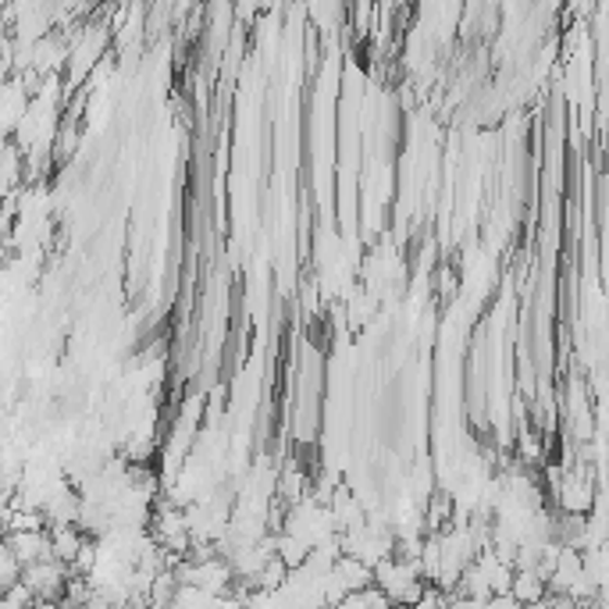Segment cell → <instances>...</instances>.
Masks as SVG:
<instances>
[{
    "label": "cell",
    "instance_id": "7a4b0ae2",
    "mask_svg": "<svg viewBox=\"0 0 609 609\" xmlns=\"http://www.w3.org/2000/svg\"><path fill=\"white\" fill-rule=\"evenodd\" d=\"M0 527H4V513H0Z\"/></svg>",
    "mask_w": 609,
    "mask_h": 609
},
{
    "label": "cell",
    "instance_id": "6da1fadb",
    "mask_svg": "<svg viewBox=\"0 0 609 609\" xmlns=\"http://www.w3.org/2000/svg\"><path fill=\"white\" fill-rule=\"evenodd\" d=\"M18 570H22V560L15 556V549L0 546V588H15L18 585Z\"/></svg>",
    "mask_w": 609,
    "mask_h": 609
}]
</instances>
